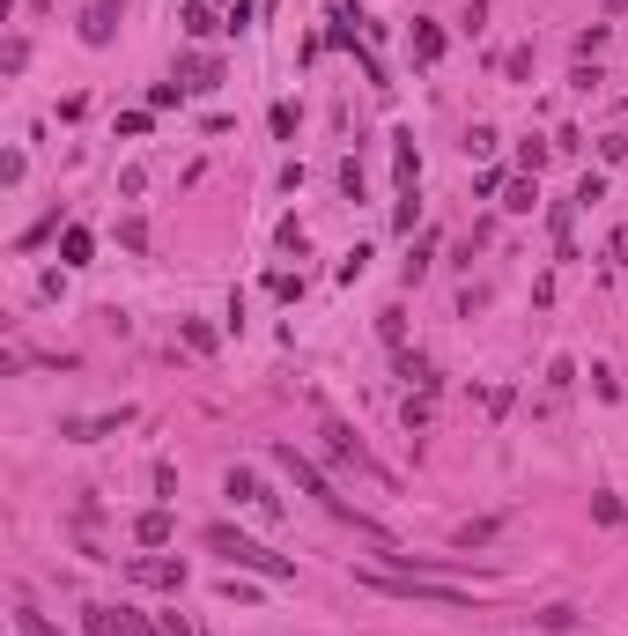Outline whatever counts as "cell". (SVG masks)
I'll use <instances>...</instances> for the list:
<instances>
[{
    "mask_svg": "<svg viewBox=\"0 0 628 636\" xmlns=\"http://www.w3.org/2000/svg\"><path fill=\"white\" fill-rule=\"evenodd\" d=\"M274 466H289V474H296V489H303V496H318V503H326V511H333V518H348V526H355V533H370V540H385V526H377V518H363V511H355V503H348V496H340V489H333V481H326V474H318V466H311V459H303V452H296V444H274Z\"/></svg>",
    "mask_w": 628,
    "mask_h": 636,
    "instance_id": "obj_1",
    "label": "cell"
},
{
    "mask_svg": "<svg viewBox=\"0 0 628 636\" xmlns=\"http://www.w3.org/2000/svg\"><path fill=\"white\" fill-rule=\"evenodd\" d=\"M370 592H385V600H429V607H466L459 585H444V577H414V570H363Z\"/></svg>",
    "mask_w": 628,
    "mask_h": 636,
    "instance_id": "obj_2",
    "label": "cell"
},
{
    "mask_svg": "<svg viewBox=\"0 0 628 636\" xmlns=\"http://www.w3.org/2000/svg\"><path fill=\"white\" fill-rule=\"evenodd\" d=\"M207 548H215V555H230L237 570H259V577H274V585H289V577H296V563H289V555H266L259 540H244L237 526H207Z\"/></svg>",
    "mask_w": 628,
    "mask_h": 636,
    "instance_id": "obj_3",
    "label": "cell"
},
{
    "mask_svg": "<svg viewBox=\"0 0 628 636\" xmlns=\"http://www.w3.org/2000/svg\"><path fill=\"white\" fill-rule=\"evenodd\" d=\"M126 577H133V585H156V592H185V563H178V555H133Z\"/></svg>",
    "mask_w": 628,
    "mask_h": 636,
    "instance_id": "obj_4",
    "label": "cell"
},
{
    "mask_svg": "<svg viewBox=\"0 0 628 636\" xmlns=\"http://www.w3.org/2000/svg\"><path fill=\"white\" fill-rule=\"evenodd\" d=\"M222 489H230L237 503H252V511H266V518H274V511H281V496H274V489H266V481L252 474V466H230V481H222Z\"/></svg>",
    "mask_w": 628,
    "mask_h": 636,
    "instance_id": "obj_5",
    "label": "cell"
},
{
    "mask_svg": "<svg viewBox=\"0 0 628 636\" xmlns=\"http://www.w3.org/2000/svg\"><path fill=\"white\" fill-rule=\"evenodd\" d=\"M119 0H89V15H82V45H111L119 37Z\"/></svg>",
    "mask_w": 628,
    "mask_h": 636,
    "instance_id": "obj_6",
    "label": "cell"
},
{
    "mask_svg": "<svg viewBox=\"0 0 628 636\" xmlns=\"http://www.w3.org/2000/svg\"><path fill=\"white\" fill-rule=\"evenodd\" d=\"M133 415L119 407V415H82V422H60V437H74V444H97V437H119Z\"/></svg>",
    "mask_w": 628,
    "mask_h": 636,
    "instance_id": "obj_7",
    "label": "cell"
},
{
    "mask_svg": "<svg viewBox=\"0 0 628 636\" xmlns=\"http://www.w3.org/2000/svg\"><path fill=\"white\" fill-rule=\"evenodd\" d=\"M133 540H141V548H163V540H170V503H156V511L133 518Z\"/></svg>",
    "mask_w": 628,
    "mask_h": 636,
    "instance_id": "obj_8",
    "label": "cell"
},
{
    "mask_svg": "<svg viewBox=\"0 0 628 636\" xmlns=\"http://www.w3.org/2000/svg\"><path fill=\"white\" fill-rule=\"evenodd\" d=\"M89 252H97V237L74 222V230H60V267H89Z\"/></svg>",
    "mask_w": 628,
    "mask_h": 636,
    "instance_id": "obj_9",
    "label": "cell"
},
{
    "mask_svg": "<svg viewBox=\"0 0 628 636\" xmlns=\"http://www.w3.org/2000/svg\"><path fill=\"white\" fill-rule=\"evenodd\" d=\"M399 148H392V171H399V185L414 193V178H422V156H414V134H392Z\"/></svg>",
    "mask_w": 628,
    "mask_h": 636,
    "instance_id": "obj_10",
    "label": "cell"
},
{
    "mask_svg": "<svg viewBox=\"0 0 628 636\" xmlns=\"http://www.w3.org/2000/svg\"><path fill=\"white\" fill-rule=\"evenodd\" d=\"M178 74H185V89H215V82H222V60H207V52H193V60H185Z\"/></svg>",
    "mask_w": 628,
    "mask_h": 636,
    "instance_id": "obj_11",
    "label": "cell"
},
{
    "mask_svg": "<svg viewBox=\"0 0 628 636\" xmlns=\"http://www.w3.org/2000/svg\"><path fill=\"white\" fill-rule=\"evenodd\" d=\"M414 60H422V67L444 60V30H436V23H414Z\"/></svg>",
    "mask_w": 628,
    "mask_h": 636,
    "instance_id": "obj_12",
    "label": "cell"
},
{
    "mask_svg": "<svg viewBox=\"0 0 628 636\" xmlns=\"http://www.w3.org/2000/svg\"><path fill=\"white\" fill-rule=\"evenodd\" d=\"M82 636H126L119 629V607H82Z\"/></svg>",
    "mask_w": 628,
    "mask_h": 636,
    "instance_id": "obj_13",
    "label": "cell"
},
{
    "mask_svg": "<svg viewBox=\"0 0 628 636\" xmlns=\"http://www.w3.org/2000/svg\"><path fill=\"white\" fill-rule=\"evenodd\" d=\"M185 30H193V37H215V30H230V23H222L215 8H200V0H193V8H185Z\"/></svg>",
    "mask_w": 628,
    "mask_h": 636,
    "instance_id": "obj_14",
    "label": "cell"
},
{
    "mask_svg": "<svg viewBox=\"0 0 628 636\" xmlns=\"http://www.w3.org/2000/svg\"><path fill=\"white\" fill-rule=\"evenodd\" d=\"M170 104H185V82H156L148 89V111H170Z\"/></svg>",
    "mask_w": 628,
    "mask_h": 636,
    "instance_id": "obj_15",
    "label": "cell"
},
{
    "mask_svg": "<svg viewBox=\"0 0 628 636\" xmlns=\"http://www.w3.org/2000/svg\"><path fill=\"white\" fill-rule=\"evenodd\" d=\"M532 200H540V193H532V178H518V185H510V200H503V208H510V215H532Z\"/></svg>",
    "mask_w": 628,
    "mask_h": 636,
    "instance_id": "obj_16",
    "label": "cell"
},
{
    "mask_svg": "<svg viewBox=\"0 0 628 636\" xmlns=\"http://www.w3.org/2000/svg\"><path fill=\"white\" fill-rule=\"evenodd\" d=\"M15 636H60V629H52L45 614H30V607H23V614H15Z\"/></svg>",
    "mask_w": 628,
    "mask_h": 636,
    "instance_id": "obj_17",
    "label": "cell"
},
{
    "mask_svg": "<svg viewBox=\"0 0 628 636\" xmlns=\"http://www.w3.org/2000/svg\"><path fill=\"white\" fill-rule=\"evenodd\" d=\"M503 74H510V82H525V74H532V45H518V52H503Z\"/></svg>",
    "mask_w": 628,
    "mask_h": 636,
    "instance_id": "obj_18",
    "label": "cell"
},
{
    "mask_svg": "<svg viewBox=\"0 0 628 636\" xmlns=\"http://www.w3.org/2000/svg\"><path fill=\"white\" fill-rule=\"evenodd\" d=\"M252 15H259V0H230V8H222V23H230V30H244Z\"/></svg>",
    "mask_w": 628,
    "mask_h": 636,
    "instance_id": "obj_19",
    "label": "cell"
},
{
    "mask_svg": "<svg viewBox=\"0 0 628 636\" xmlns=\"http://www.w3.org/2000/svg\"><path fill=\"white\" fill-rule=\"evenodd\" d=\"M599 193H606V178H599V171H584V178H577V208H592Z\"/></svg>",
    "mask_w": 628,
    "mask_h": 636,
    "instance_id": "obj_20",
    "label": "cell"
},
{
    "mask_svg": "<svg viewBox=\"0 0 628 636\" xmlns=\"http://www.w3.org/2000/svg\"><path fill=\"white\" fill-rule=\"evenodd\" d=\"M592 511H599V526H621V518H628L621 496H592Z\"/></svg>",
    "mask_w": 628,
    "mask_h": 636,
    "instance_id": "obj_21",
    "label": "cell"
},
{
    "mask_svg": "<svg viewBox=\"0 0 628 636\" xmlns=\"http://www.w3.org/2000/svg\"><path fill=\"white\" fill-rule=\"evenodd\" d=\"M606 156H614V163H628V134H614V141H606Z\"/></svg>",
    "mask_w": 628,
    "mask_h": 636,
    "instance_id": "obj_22",
    "label": "cell"
}]
</instances>
